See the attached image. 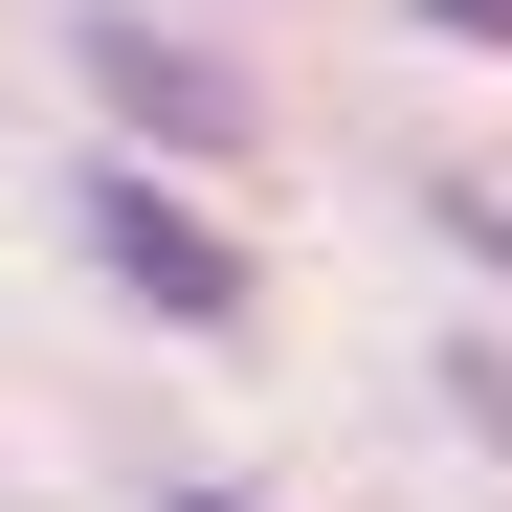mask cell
<instances>
[{
    "label": "cell",
    "mask_w": 512,
    "mask_h": 512,
    "mask_svg": "<svg viewBox=\"0 0 512 512\" xmlns=\"http://www.w3.org/2000/svg\"><path fill=\"white\" fill-rule=\"evenodd\" d=\"M90 90H112V112H134L156 156H245V134H268L223 45H156V23H90Z\"/></svg>",
    "instance_id": "6da1fadb"
},
{
    "label": "cell",
    "mask_w": 512,
    "mask_h": 512,
    "mask_svg": "<svg viewBox=\"0 0 512 512\" xmlns=\"http://www.w3.org/2000/svg\"><path fill=\"white\" fill-rule=\"evenodd\" d=\"M90 245H112V268H134L156 312H179V334H223V312H245V245H223L179 179H90Z\"/></svg>",
    "instance_id": "7a4b0ae2"
},
{
    "label": "cell",
    "mask_w": 512,
    "mask_h": 512,
    "mask_svg": "<svg viewBox=\"0 0 512 512\" xmlns=\"http://www.w3.org/2000/svg\"><path fill=\"white\" fill-rule=\"evenodd\" d=\"M423 23H446V45H512V0H423Z\"/></svg>",
    "instance_id": "3957f363"
},
{
    "label": "cell",
    "mask_w": 512,
    "mask_h": 512,
    "mask_svg": "<svg viewBox=\"0 0 512 512\" xmlns=\"http://www.w3.org/2000/svg\"><path fill=\"white\" fill-rule=\"evenodd\" d=\"M156 512H268V490H156Z\"/></svg>",
    "instance_id": "277c9868"
}]
</instances>
